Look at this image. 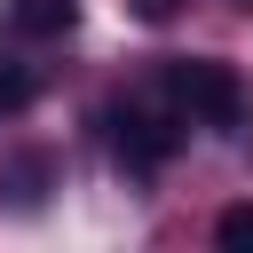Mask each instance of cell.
Segmentation results:
<instances>
[{
	"instance_id": "6",
	"label": "cell",
	"mask_w": 253,
	"mask_h": 253,
	"mask_svg": "<svg viewBox=\"0 0 253 253\" xmlns=\"http://www.w3.org/2000/svg\"><path fill=\"white\" fill-rule=\"evenodd\" d=\"M40 182H47V158H16V166H8V190H16V206H40Z\"/></svg>"
},
{
	"instance_id": "5",
	"label": "cell",
	"mask_w": 253,
	"mask_h": 253,
	"mask_svg": "<svg viewBox=\"0 0 253 253\" xmlns=\"http://www.w3.org/2000/svg\"><path fill=\"white\" fill-rule=\"evenodd\" d=\"M32 95H40V79H32L24 63H0V119H16Z\"/></svg>"
},
{
	"instance_id": "4",
	"label": "cell",
	"mask_w": 253,
	"mask_h": 253,
	"mask_svg": "<svg viewBox=\"0 0 253 253\" xmlns=\"http://www.w3.org/2000/svg\"><path fill=\"white\" fill-rule=\"evenodd\" d=\"M213 245L221 253H253V198H237V206L213 213Z\"/></svg>"
},
{
	"instance_id": "2",
	"label": "cell",
	"mask_w": 253,
	"mask_h": 253,
	"mask_svg": "<svg viewBox=\"0 0 253 253\" xmlns=\"http://www.w3.org/2000/svg\"><path fill=\"white\" fill-rule=\"evenodd\" d=\"M182 126H190V119L174 111L166 87H158V103H150V95H126V103L111 111V158H119L134 182H150V174L182 150Z\"/></svg>"
},
{
	"instance_id": "7",
	"label": "cell",
	"mask_w": 253,
	"mask_h": 253,
	"mask_svg": "<svg viewBox=\"0 0 253 253\" xmlns=\"http://www.w3.org/2000/svg\"><path fill=\"white\" fill-rule=\"evenodd\" d=\"M174 8H182V0H134V16H142V24H166Z\"/></svg>"
},
{
	"instance_id": "3",
	"label": "cell",
	"mask_w": 253,
	"mask_h": 253,
	"mask_svg": "<svg viewBox=\"0 0 253 253\" xmlns=\"http://www.w3.org/2000/svg\"><path fill=\"white\" fill-rule=\"evenodd\" d=\"M71 24H79V0H8L0 8L8 40H63Z\"/></svg>"
},
{
	"instance_id": "8",
	"label": "cell",
	"mask_w": 253,
	"mask_h": 253,
	"mask_svg": "<svg viewBox=\"0 0 253 253\" xmlns=\"http://www.w3.org/2000/svg\"><path fill=\"white\" fill-rule=\"evenodd\" d=\"M237 8H253V0H237Z\"/></svg>"
},
{
	"instance_id": "1",
	"label": "cell",
	"mask_w": 253,
	"mask_h": 253,
	"mask_svg": "<svg viewBox=\"0 0 253 253\" xmlns=\"http://www.w3.org/2000/svg\"><path fill=\"white\" fill-rule=\"evenodd\" d=\"M158 87L174 95V111H182L190 126H213V134H237V126H245V111H253V95H245L237 63H221V55H182V63H166V79H158Z\"/></svg>"
}]
</instances>
